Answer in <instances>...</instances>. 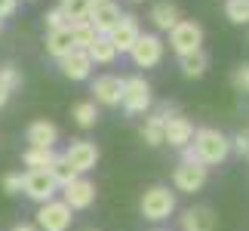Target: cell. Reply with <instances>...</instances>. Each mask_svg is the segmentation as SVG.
Here are the masks:
<instances>
[{
  "mask_svg": "<svg viewBox=\"0 0 249 231\" xmlns=\"http://www.w3.org/2000/svg\"><path fill=\"white\" fill-rule=\"evenodd\" d=\"M191 148L197 151V160L203 163V167H218V163H225L228 154H231V139H228L222 130L203 127V130H194Z\"/></svg>",
  "mask_w": 249,
  "mask_h": 231,
  "instance_id": "cell-1",
  "label": "cell"
},
{
  "mask_svg": "<svg viewBox=\"0 0 249 231\" xmlns=\"http://www.w3.org/2000/svg\"><path fill=\"white\" fill-rule=\"evenodd\" d=\"M139 210L148 222H163L176 213V191H169L166 185H151L139 200Z\"/></svg>",
  "mask_w": 249,
  "mask_h": 231,
  "instance_id": "cell-2",
  "label": "cell"
},
{
  "mask_svg": "<svg viewBox=\"0 0 249 231\" xmlns=\"http://www.w3.org/2000/svg\"><path fill=\"white\" fill-rule=\"evenodd\" d=\"M169 46L176 56H188L203 50V28L194 19H178V25L169 31Z\"/></svg>",
  "mask_w": 249,
  "mask_h": 231,
  "instance_id": "cell-3",
  "label": "cell"
},
{
  "mask_svg": "<svg viewBox=\"0 0 249 231\" xmlns=\"http://www.w3.org/2000/svg\"><path fill=\"white\" fill-rule=\"evenodd\" d=\"M154 102L151 96V83L145 77H123V96H120V105L126 114H145Z\"/></svg>",
  "mask_w": 249,
  "mask_h": 231,
  "instance_id": "cell-4",
  "label": "cell"
},
{
  "mask_svg": "<svg viewBox=\"0 0 249 231\" xmlns=\"http://www.w3.org/2000/svg\"><path fill=\"white\" fill-rule=\"evenodd\" d=\"M74 222V210L65 200H46L37 210V231H68Z\"/></svg>",
  "mask_w": 249,
  "mask_h": 231,
  "instance_id": "cell-5",
  "label": "cell"
},
{
  "mask_svg": "<svg viewBox=\"0 0 249 231\" xmlns=\"http://www.w3.org/2000/svg\"><path fill=\"white\" fill-rule=\"evenodd\" d=\"M163 40H160L157 34H139V40L132 43V62H136V68H157L160 62H163Z\"/></svg>",
  "mask_w": 249,
  "mask_h": 231,
  "instance_id": "cell-6",
  "label": "cell"
},
{
  "mask_svg": "<svg viewBox=\"0 0 249 231\" xmlns=\"http://www.w3.org/2000/svg\"><path fill=\"white\" fill-rule=\"evenodd\" d=\"M25 194L34 200L37 207L46 204V200H55V194H59V185L53 182V176L46 170H25Z\"/></svg>",
  "mask_w": 249,
  "mask_h": 231,
  "instance_id": "cell-7",
  "label": "cell"
},
{
  "mask_svg": "<svg viewBox=\"0 0 249 231\" xmlns=\"http://www.w3.org/2000/svg\"><path fill=\"white\" fill-rule=\"evenodd\" d=\"M206 179H209V167H203V163H178L176 173H172V185H176V191H181V194L200 191L206 185Z\"/></svg>",
  "mask_w": 249,
  "mask_h": 231,
  "instance_id": "cell-8",
  "label": "cell"
},
{
  "mask_svg": "<svg viewBox=\"0 0 249 231\" xmlns=\"http://www.w3.org/2000/svg\"><path fill=\"white\" fill-rule=\"evenodd\" d=\"M62 157L83 176V173L95 170V163H99V145L89 142V139H77V142H71V145H68V151H65Z\"/></svg>",
  "mask_w": 249,
  "mask_h": 231,
  "instance_id": "cell-9",
  "label": "cell"
},
{
  "mask_svg": "<svg viewBox=\"0 0 249 231\" xmlns=\"http://www.w3.org/2000/svg\"><path fill=\"white\" fill-rule=\"evenodd\" d=\"M92 96L95 105H105V108H117L120 96H123V77L117 74H102L92 80Z\"/></svg>",
  "mask_w": 249,
  "mask_h": 231,
  "instance_id": "cell-10",
  "label": "cell"
},
{
  "mask_svg": "<svg viewBox=\"0 0 249 231\" xmlns=\"http://www.w3.org/2000/svg\"><path fill=\"white\" fill-rule=\"evenodd\" d=\"M172 114H176V105H169V102H163L157 111L148 114L145 123H142V139H145V145H151V148L163 145V123Z\"/></svg>",
  "mask_w": 249,
  "mask_h": 231,
  "instance_id": "cell-11",
  "label": "cell"
},
{
  "mask_svg": "<svg viewBox=\"0 0 249 231\" xmlns=\"http://www.w3.org/2000/svg\"><path fill=\"white\" fill-rule=\"evenodd\" d=\"M139 34H142L139 19H136V16H129V13H123V16H120V22L111 28L108 40L114 43V50H117V53H129V50H132V43L139 40Z\"/></svg>",
  "mask_w": 249,
  "mask_h": 231,
  "instance_id": "cell-12",
  "label": "cell"
},
{
  "mask_svg": "<svg viewBox=\"0 0 249 231\" xmlns=\"http://www.w3.org/2000/svg\"><path fill=\"white\" fill-rule=\"evenodd\" d=\"M62 200H65L71 210H89V207L95 204V182L77 176L71 185L62 188Z\"/></svg>",
  "mask_w": 249,
  "mask_h": 231,
  "instance_id": "cell-13",
  "label": "cell"
},
{
  "mask_svg": "<svg viewBox=\"0 0 249 231\" xmlns=\"http://www.w3.org/2000/svg\"><path fill=\"white\" fill-rule=\"evenodd\" d=\"M191 139H194V123H191L188 117H181V114L166 117V123H163V142L166 145L185 148V145H191Z\"/></svg>",
  "mask_w": 249,
  "mask_h": 231,
  "instance_id": "cell-14",
  "label": "cell"
},
{
  "mask_svg": "<svg viewBox=\"0 0 249 231\" xmlns=\"http://www.w3.org/2000/svg\"><path fill=\"white\" fill-rule=\"evenodd\" d=\"M120 6L114 3V0H105V3H99V6H92L89 9V16H86V22H89L92 28H95V34H105L108 37L111 34V28L120 22Z\"/></svg>",
  "mask_w": 249,
  "mask_h": 231,
  "instance_id": "cell-15",
  "label": "cell"
},
{
  "mask_svg": "<svg viewBox=\"0 0 249 231\" xmlns=\"http://www.w3.org/2000/svg\"><path fill=\"white\" fill-rule=\"evenodd\" d=\"M181 231H215V213L209 207H188L185 213L178 216Z\"/></svg>",
  "mask_w": 249,
  "mask_h": 231,
  "instance_id": "cell-16",
  "label": "cell"
},
{
  "mask_svg": "<svg viewBox=\"0 0 249 231\" xmlns=\"http://www.w3.org/2000/svg\"><path fill=\"white\" fill-rule=\"evenodd\" d=\"M28 139V148H55L59 142V127L53 120H34L25 133Z\"/></svg>",
  "mask_w": 249,
  "mask_h": 231,
  "instance_id": "cell-17",
  "label": "cell"
},
{
  "mask_svg": "<svg viewBox=\"0 0 249 231\" xmlns=\"http://www.w3.org/2000/svg\"><path fill=\"white\" fill-rule=\"evenodd\" d=\"M59 68L68 80H86L89 71H92V62H89V56H86V50H71L68 56L59 59Z\"/></svg>",
  "mask_w": 249,
  "mask_h": 231,
  "instance_id": "cell-18",
  "label": "cell"
},
{
  "mask_svg": "<svg viewBox=\"0 0 249 231\" xmlns=\"http://www.w3.org/2000/svg\"><path fill=\"white\" fill-rule=\"evenodd\" d=\"M148 19H151V25H154L157 31H172V28L178 25V19H181V9H178V3H172V0H157V3L151 6Z\"/></svg>",
  "mask_w": 249,
  "mask_h": 231,
  "instance_id": "cell-19",
  "label": "cell"
},
{
  "mask_svg": "<svg viewBox=\"0 0 249 231\" xmlns=\"http://www.w3.org/2000/svg\"><path fill=\"white\" fill-rule=\"evenodd\" d=\"M71 50H77V46H74V37H71V25L53 28V31L46 34V53H50V56L62 59V56H68Z\"/></svg>",
  "mask_w": 249,
  "mask_h": 231,
  "instance_id": "cell-20",
  "label": "cell"
},
{
  "mask_svg": "<svg viewBox=\"0 0 249 231\" xmlns=\"http://www.w3.org/2000/svg\"><path fill=\"white\" fill-rule=\"evenodd\" d=\"M178 68L185 77H191V80H197V77H203L206 68H209V59H206V53L203 50H197V53H188V56H178Z\"/></svg>",
  "mask_w": 249,
  "mask_h": 231,
  "instance_id": "cell-21",
  "label": "cell"
},
{
  "mask_svg": "<svg viewBox=\"0 0 249 231\" xmlns=\"http://www.w3.org/2000/svg\"><path fill=\"white\" fill-rule=\"evenodd\" d=\"M86 56H89V62H92V65H111L114 59H117V50H114V43H111L105 34H99V37H95V40L89 43Z\"/></svg>",
  "mask_w": 249,
  "mask_h": 231,
  "instance_id": "cell-22",
  "label": "cell"
},
{
  "mask_svg": "<svg viewBox=\"0 0 249 231\" xmlns=\"http://www.w3.org/2000/svg\"><path fill=\"white\" fill-rule=\"evenodd\" d=\"M55 160V148H28L22 154V163L28 170H50Z\"/></svg>",
  "mask_w": 249,
  "mask_h": 231,
  "instance_id": "cell-23",
  "label": "cell"
},
{
  "mask_svg": "<svg viewBox=\"0 0 249 231\" xmlns=\"http://www.w3.org/2000/svg\"><path fill=\"white\" fill-rule=\"evenodd\" d=\"M46 173H50V176H53V182H55V185H59V188H65V185H71V182H74V179H77V176H80V173H77V170H74V167H71V163H68V160H65V157H62V154H55V160H53V167H50V170H46Z\"/></svg>",
  "mask_w": 249,
  "mask_h": 231,
  "instance_id": "cell-24",
  "label": "cell"
},
{
  "mask_svg": "<svg viewBox=\"0 0 249 231\" xmlns=\"http://www.w3.org/2000/svg\"><path fill=\"white\" fill-rule=\"evenodd\" d=\"M71 117H74V123H77V127L89 130V127H95V120H99V105H95L92 99L77 102V105L71 108Z\"/></svg>",
  "mask_w": 249,
  "mask_h": 231,
  "instance_id": "cell-25",
  "label": "cell"
},
{
  "mask_svg": "<svg viewBox=\"0 0 249 231\" xmlns=\"http://www.w3.org/2000/svg\"><path fill=\"white\" fill-rule=\"evenodd\" d=\"M59 9H62L65 22L74 25V22H83V19L89 16V9H92V6H89V0H62Z\"/></svg>",
  "mask_w": 249,
  "mask_h": 231,
  "instance_id": "cell-26",
  "label": "cell"
},
{
  "mask_svg": "<svg viewBox=\"0 0 249 231\" xmlns=\"http://www.w3.org/2000/svg\"><path fill=\"white\" fill-rule=\"evenodd\" d=\"M71 37H74V46H77V50H89V43H92L99 34H95V28L83 19V22H74V25H71Z\"/></svg>",
  "mask_w": 249,
  "mask_h": 231,
  "instance_id": "cell-27",
  "label": "cell"
},
{
  "mask_svg": "<svg viewBox=\"0 0 249 231\" xmlns=\"http://www.w3.org/2000/svg\"><path fill=\"white\" fill-rule=\"evenodd\" d=\"M225 16L234 25H249V0H225Z\"/></svg>",
  "mask_w": 249,
  "mask_h": 231,
  "instance_id": "cell-28",
  "label": "cell"
},
{
  "mask_svg": "<svg viewBox=\"0 0 249 231\" xmlns=\"http://www.w3.org/2000/svg\"><path fill=\"white\" fill-rule=\"evenodd\" d=\"M0 86L9 93H16L18 86H22V71L16 68V65H0Z\"/></svg>",
  "mask_w": 249,
  "mask_h": 231,
  "instance_id": "cell-29",
  "label": "cell"
},
{
  "mask_svg": "<svg viewBox=\"0 0 249 231\" xmlns=\"http://www.w3.org/2000/svg\"><path fill=\"white\" fill-rule=\"evenodd\" d=\"M22 188H25V173L22 170L6 173V176H3V191H6V194H22Z\"/></svg>",
  "mask_w": 249,
  "mask_h": 231,
  "instance_id": "cell-30",
  "label": "cell"
},
{
  "mask_svg": "<svg viewBox=\"0 0 249 231\" xmlns=\"http://www.w3.org/2000/svg\"><path fill=\"white\" fill-rule=\"evenodd\" d=\"M231 83H234L240 93H249V62H246V65H240V68H234Z\"/></svg>",
  "mask_w": 249,
  "mask_h": 231,
  "instance_id": "cell-31",
  "label": "cell"
},
{
  "mask_svg": "<svg viewBox=\"0 0 249 231\" xmlns=\"http://www.w3.org/2000/svg\"><path fill=\"white\" fill-rule=\"evenodd\" d=\"M65 25H68V22H65L62 9H59V6H53L50 13H46V28H50V31H53V28H65Z\"/></svg>",
  "mask_w": 249,
  "mask_h": 231,
  "instance_id": "cell-32",
  "label": "cell"
},
{
  "mask_svg": "<svg viewBox=\"0 0 249 231\" xmlns=\"http://www.w3.org/2000/svg\"><path fill=\"white\" fill-rule=\"evenodd\" d=\"M231 151H237V154H246L249 151V133H240V136L231 139Z\"/></svg>",
  "mask_w": 249,
  "mask_h": 231,
  "instance_id": "cell-33",
  "label": "cell"
},
{
  "mask_svg": "<svg viewBox=\"0 0 249 231\" xmlns=\"http://www.w3.org/2000/svg\"><path fill=\"white\" fill-rule=\"evenodd\" d=\"M16 3H18V0H0V22H3L6 16L16 13Z\"/></svg>",
  "mask_w": 249,
  "mask_h": 231,
  "instance_id": "cell-34",
  "label": "cell"
},
{
  "mask_svg": "<svg viewBox=\"0 0 249 231\" xmlns=\"http://www.w3.org/2000/svg\"><path fill=\"white\" fill-rule=\"evenodd\" d=\"M178 151H181V163H200V160H197V151L191 148V145H185V148H178Z\"/></svg>",
  "mask_w": 249,
  "mask_h": 231,
  "instance_id": "cell-35",
  "label": "cell"
},
{
  "mask_svg": "<svg viewBox=\"0 0 249 231\" xmlns=\"http://www.w3.org/2000/svg\"><path fill=\"white\" fill-rule=\"evenodd\" d=\"M9 231H37V225H31V222H18V225H13Z\"/></svg>",
  "mask_w": 249,
  "mask_h": 231,
  "instance_id": "cell-36",
  "label": "cell"
},
{
  "mask_svg": "<svg viewBox=\"0 0 249 231\" xmlns=\"http://www.w3.org/2000/svg\"><path fill=\"white\" fill-rule=\"evenodd\" d=\"M9 96H13V93H9V90H3V86H0V108H3V105L9 102Z\"/></svg>",
  "mask_w": 249,
  "mask_h": 231,
  "instance_id": "cell-37",
  "label": "cell"
},
{
  "mask_svg": "<svg viewBox=\"0 0 249 231\" xmlns=\"http://www.w3.org/2000/svg\"><path fill=\"white\" fill-rule=\"evenodd\" d=\"M154 231H169V228H154Z\"/></svg>",
  "mask_w": 249,
  "mask_h": 231,
  "instance_id": "cell-38",
  "label": "cell"
},
{
  "mask_svg": "<svg viewBox=\"0 0 249 231\" xmlns=\"http://www.w3.org/2000/svg\"><path fill=\"white\" fill-rule=\"evenodd\" d=\"M132 3H142V0H132Z\"/></svg>",
  "mask_w": 249,
  "mask_h": 231,
  "instance_id": "cell-39",
  "label": "cell"
},
{
  "mask_svg": "<svg viewBox=\"0 0 249 231\" xmlns=\"http://www.w3.org/2000/svg\"><path fill=\"white\" fill-rule=\"evenodd\" d=\"M0 31H3V22H0Z\"/></svg>",
  "mask_w": 249,
  "mask_h": 231,
  "instance_id": "cell-40",
  "label": "cell"
},
{
  "mask_svg": "<svg viewBox=\"0 0 249 231\" xmlns=\"http://www.w3.org/2000/svg\"><path fill=\"white\" fill-rule=\"evenodd\" d=\"M246 157H249V151H246Z\"/></svg>",
  "mask_w": 249,
  "mask_h": 231,
  "instance_id": "cell-41",
  "label": "cell"
},
{
  "mask_svg": "<svg viewBox=\"0 0 249 231\" xmlns=\"http://www.w3.org/2000/svg\"><path fill=\"white\" fill-rule=\"evenodd\" d=\"M89 231H92V228H89Z\"/></svg>",
  "mask_w": 249,
  "mask_h": 231,
  "instance_id": "cell-42",
  "label": "cell"
}]
</instances>
